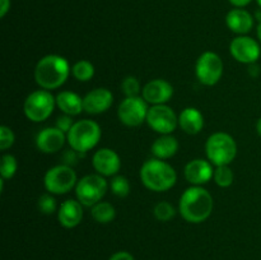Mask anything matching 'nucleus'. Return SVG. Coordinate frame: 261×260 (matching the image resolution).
<instances>
[{
	"mask_svg": "<svg viewBox=\"0 0 261 260\" xmlns=\"http://www.w3.org/2000/svg\"><path fill=\"white\" fill-rule=\"evenodd\" d=\"M213 209V196L203 186L188 188L178 201V212L189 223H203L212 216Z\"/></svg>",
	"mask_w": 261,
	"mask_h": 260,
	"instance_id": "nucleus-1",
	"label": "nucleus"
},
{
	"mask_svg": "<svg viewBox=\"0 0 261 260\" xmlns=\"http://www.w3.org/2000/svg\"><path fill=\"white\" fill-rule=\"evenodd\" d=\"M70 65L64 56L50 54L37 61L35 68V81L46 91L58 89L70 75Z\"/></svg>",
	"mask_w": 261,
	"mask_h": 260,
	"instance_id": "nucleus-2",
	"label": "nucleus"
},
{
	"mask_svg": "<svg viewBox=\"0 0 261 260\" xmlns=\"http://www.w3.org/2000/svg\"><path fill=\"white\" fill-rule=\"evenodd\" d=\"M140 181L150 191L162 193L175 186L177 181L176 170L163 160L150 158L140 167Z\"/></svg>",
	"mask_w": 261,
	"mask_h": 260,
	"instance_id": "nucleus-3",
	"label": "nucleus"
},
{
	"mask_svg": "<svg viewBox=\"0 0 261 260\" xmlns=\"http://www.w3.org/2000/svg\"><path fill=\"white\" fill-rule=\"evenodd\" d=\"M102 137V130L98 122L93 120H79L74 122L73 127L66 134L68 144L71 149L79 153H87L93 149L99 143Z\"/></svg>",
	"mask_w": 261,
	"mask_h": 260,
	"instance_id": "nucleus-4",
	"label": "nucleus"
},
{
	"mask_svg": "<svg viewBox=\"0 0 261 260\" xmlns=\"http://www.w3.org/2000/svg\"><path fill=\"white\" fill-rule=\"evenodd\" d=\"M205 153L214 166L231 165L237 155V143L232 135L217 132L206 139Z\"/></svg>",
	"mask_w": 261,
	"mask_h": 260,
	"instance_id": "nucleus-5",
	"label": "nucleus"
},
{
	"mask_svg": "<svg viewBox=\"0 0 261 260\" xmlns=\"http://www.w3.org/2000/svg\"><path fill=\"white\" fill-rule=\"evenodd\" d=\"M56 106V97L51 91L37 89L30 93L23 105L25 117L32 122L46 121L53 115Z\"/></svg>",
	"mask_w": 261,
	"mask_h": 260,
	"instance_id": "nucleus-6",
	"label": "nucleus"
},
{
	"mask_svg": "<svg viewBox=\"0 0 261 260\" xmlns=\"http://www.w3.org/2000/svg\"><path fill=\"white\" fill-rule=\"evenodd\" d=\"M109 189V183L105 178V176L99 173H91L86 175L78 180L75 186L76 200L81 201L83 206H92L102 200L106 191Z\"/></svg>",
	"mask_w": 261,
	"mask_h": 260,
	"instance_id": "nucleus-7",
	"label": "nucleus"
},
{
	"mask_svg": "<svg viewBox=\"0 0 261 260\" xmlns=\"http://www.w3.org/2000/svg\"><path fill=\"white\" fill-rule=\"evenodd\" d=\"M78 176L73 167L68 165H58L48 168L43 177V185L47 193L54 195H64L75 189Z\"/></svg>",
	"mask_w": 261,
	"mask_h": 260,
	"instance_id": "nucleus-8",
	"label": "nucleus"
},
{
	"mask_svg": "<svg viewBox=\"0 0 261 260\" xmlns=\"http://www.w3.org/2000/svg\"><path fill=\"white\" fill-rule=\"evenodd\" d=\"M224 64L218 54L205 51L198 58L195 64V74L198 81L204 86H216L223 75Z\"/></svg>",
	"mask_w": 261,
	"mask_h": 260,
	"instance_id": "nucleus-9",
	"label": "nucleus"
},
{
	"mask_svg": "<svg viewBox=\"0 0 261 260\" xmlns=\"http://www.w3.org/2000/svg\"><path fill=\"white\" fill-rule=\"evenodd\" d=\"M148 110H149L148 102L142 96L125 97L119 105L117 117L121 124L130 127H137L147 121Z\"/></svg>",
	"mask_w": 261,
	"mask_h": 260,
	"instance_id": "nucleus-10",
	"label": "nucleus"
},
{
	"mask_svg": "<svg viewBox=\"0 0 261 260\" xmlns=\"http://www.w3.org/2000/svg\"><path fill=\"white\" fill-rule=\"evenodd\" d=\"M147 124L161 135L172 134L178 125V117L167 105H154L148 110Z\"/></svg>",
	"mask_w": 261,
	"mask_h": 260,
	"instance_id": "nucleus-11",
	"label": "nucleus"
},
{
	"mask_svg": "<svg viewBox=\"0 0 261 260\" xmlns=\"http://www.w3.org/2000/svg\"><path fill=\"white\" fill-rule=\"evenodd\" d=\"M229 53L239 63L251 65L260 59L261 47L255 38L246 35L237 36L229 43Z\"/></svg>",
	"mask_w": 261,
	"mask_h": 260,
	"instance_id": "nucleus-12",
	"label": "nucleus"
},
{
	"mask_svg": "<svg viewBox=\"0 0 261 260\" xmlns=\"http://www.w3.org/2000/svg\"><path fill=\"white\" fill-rule=\"evenodd\" d=\"M92 165L97 173L109 177V176L117 175L121 168V160L120 155L111 148H101L93 154Z\"/></svg>",
	"mask_w": 261,
	"mask_h": 260,
	"instance_id": "nucleus-13",
	"label": "nucleus"
},
{
	"mask_svg": "<svg viewBox=\"0 0 261 260\" xmlns=\"http://www.w3.org/2000/svg\"><path fill=\"white\" fill-rule=\"evenodd\" d=\"M173 96V86L166 79H153L142 89V97L148 105H166Z\"/></svg>",
	"mask_w": 261,
	"mask_h": 260,
	"instance_id": "nucleus-14",
	"label": "nucleus"
},
{
	"mask_svg": "<svg viewBox=\"0 0 261 260\" xmlns=\"http://www.w3.org/2000/svg\"><path fill=\"white\" fill-rule=\"evenodd\" d=\"M213 163L208 160L203 158H196L186 163L184 175L188 183L193 186H201L204 184L209 183L214 176Z\"/></svg>",
	"mask_w": 261,
	"mask_h": 260,
	"instance_id": "nucleus-15",
	"label": "nucleus"
},
{
	"mask_svg": "<svg viewBox=\"0 0 261 260\" xmlns=\"http://www.w3.org/2000/svg\"><path fill=\"white\" fill-rule=\"evenodd\" d=\"M114 103V94L107 88H94L83 97L84 111L91 115H99L110 110Z\"/></svg>",
	"mask_w": 261,
	"mask_h": 260,
	"instance_id": "nucleus-16",
	"label": "nucleus"
},
{
	"mask_svg": "<svg viewBox=\"0 0 261 260\" xmlns=\"http://www.w3.org/2000/svg\"><path fill=\"white\" fill-rule=\"evenodd\" d=\"M65 142H68L66 134L56 126L45 127L36 137V145L38 150L46 154L59 152L64 147Z\"/></svg>",
	"mask_w": 261,
	"mask_h": 260,
	"instance_id": "nucleus-17",
	"label": "nucleus"
},
{
	"mask_svg": "<svg viewBox=\"0 0 261 260\" xmlns=\"http://www.w3.org/2000/svg\"><path fill=\"white\" fill-rule=\"evenodd\" d=\"M58 221L64 228H74L79 226L83 219V205L75 199L63 201L58 209Z\"/></svg>",
	"mask_w": 261,
	"mask_h": 260,
	"instance_id": "nucleus-18",
	"label": "nucleus"
},
{
	"mask_svg": "<svg viewBox=\"0 0 261 260\" xmlns=\"http://www.w3.org/2000/svg\"><path fill=\"white\" fill-rule=\"evenodd\" d=\"M226 24L236 35L245 36L254 28V17L242 8H234L227 13Z\"/></svg>",
	"mask_w": 261,
	"mask_h": 260,
	"instance_id": "nucleus-19",
	"label": "nucleus"
},
{
	"mask_svg": "<svg viewBox=\"0 0 261 260\" xmlns=\"http://www.w3.org/2000/svg\"><path fill=\"white\" fill-rule=\"evenodd\" d=\"M204 115L195 107H186L178 115V126L189 135H196L204 127Z\"/></svg>",
	"mask_w": 261,
	"mask_h": 260,
	"instance_id": "nucleus-20",
	"label": "nucleus"
},
{
	"mask_svg": "<svg viewBox=\"0 0 261 260\" xmlns=\"http://www.w3.org/2000/svg\"><path fill=\"white\" fill-rule=\"evenodd\" d=\"M56 106L63 111V114L69 116H78L84 111L83 98L75 92L61 91L56 96Z\"/></svg>",
	"mask_w": 261,
	"mask_h": 260,
	"instance_id": "nucleus-21",
	"label": "nucleus"
},
{
	"mask_svg": "<svg viewBox=\"0 0 261 260\" xmlns=\"http://www.w3.org/2000/svg\"><path fill=\"white\" fill-rule=\"evenodd\" d=\"M150 150H152V154L154 155V158L163 161L168 160V158L173 157L177 153L178 142L171 134L161 135L160 138L154 140Z\"/></svg>",
	"mask_w": 261,
	"mask_h": 260,
	"instance_id": "nucleus-22",
	"label": "nucleus"
},
{
	"mask_svg": "<svg viewBox=\"0 0 261 260\" xmlns=\"http://www.w3.org/2000/svg\"><path fill=\"white\" fill-rule=\"evenodd\" d=\"M91 216L97 223L107 224L116 217V209L109 201H98L91 208Z\"/></svg>",
	"mask_w": 261,
	"mask_h": 260,
	"instance_id": "nucleus-23",
	"label": "nucleus"
},
{
	"mask_svg": "<svg viewBox=\"0 0 261 260\" xmlns=\"http://www.w3.org/2000/svg\"><path fill=\"white\" fill-rule=\"evenodd\" d=\"M71 74L79 82H88L94 76V65L88 60H79L71 68Z\"/></svg>",
	"mask_w": 261,
	"mask_h": 260,
	"instance_id": "nucleus-24",
	"label": "nucleus"
},
{
	"mask_svg": "<svg viewBox=\"0 0 261 260\" xmlns=\"http://www.w3.org/2000/svg\"><path fill=\"white\" fill-rule=\"evenodd\" d=\"M214 183L219 188H229L234 181V173L229 165L226 166H217L214 168Z\"/></svg>",
	"mask_w": 261,
	"mask_h": 260,
	"instance_id": "nucleus-25",
	"label": "nucleus"
},
{
	"mask_svg": "<svg viewBox=\"0 0 261 260\" xmlns=\"http://www.w3.org/2000/svg\"><path fill=\"white\" fill-rule=\"evenodd\" d=\"M18 162L17 158L13 154L5 153L2 155V162H0V175L4 180H9L17 173Z\"/></svg>",
	"mask_w": 261,
	"mask_h": 260,
	"instance_id": "nucleus-26",
	"label": "nucleus"
},
{
	"mask_svg": "<svg viewBox=\"0 0 261 260\" xmlns=\"http://www.w3.org/2000/svg\"><path fill=\"white\" fill-rule=\"evenodd\" d=\"M110 189L112 194L119 198H125L130 194V183L125 176L116 175L110 181Z\"/></svg>",
	"mask_w": 261,
	"mask_h": 260,
	"instance_id": "nucleus-27",
	"label": "nucleus"
},
{
	"mask_svg": "<svg viewBox=\"0 0 261 260\" xmlns=\"http://www.w3.org/2000/svg\"><path fill=\"white\" fill-rule=\"evenodd\" d=\"M153 214L160 222H170L176 216V209L168 201H160L153 208Z\"/></svg>",
	"mask_w": 261,
	"mask_h": 260,
	"instance_id": "nucleus-28",
	"label": "nucleus"
},
{
	"mask_svg": "<svg viewBox=\"0 0 261 260\" xmlns=\"http://www.w3.org/2000/svg\"><path fill=\"white\" fill-rule=\"evenodd\" d=\"M38 211L42 214H46V216H50V214H54L55 212H58V204H56V199L54 196V194L45 193L38 198Z\"/></svg>",
	"mask_w": 261,
	"mask_h": 260,
	"instance_id": "nucleus-29",
	"label": "nucleus"
},
{
	"mask_svg": "<svg viewBox=\"0 0 261 260\" xmlns=\"http://www.w3.org/2000/svg\"><path fill=\"white\" fill-rule=\"evenodd\" d=\"M121 91L125 94V97H137L140 93V83L135 76L129 75L122 81Z\"/></svg>",
	"mask_w": 261,
	"mask_h": 260,
	"instance_id": "nucleus-30",
	"label": "nucleus"
},
{
	"mask_svg": "<svg viewBox=\"0 0 261 260\" xmlns=\"http://www.w3.org/2000/svg\"><path fill=\"white\" fill-rule=\"evenodd\" d=\"M15 135L13 130L7 125H2L0 126V149L7 150L14 144Z\"/></svg>",
	"mask_w": 261,
	"mask_h": 260,
	"instance_id": "nucleus-31",
	"label": "nucleus"
},
{
	"mask_svg": "<svg viewBox=\"0 0 261 260\" xmlns=\"http://www.w3.org/2000/svg\"><path fill=\"white\" fill-rule=\"evenodd\" d=\"M73 125H74L73 116H69V115L64 114L63 116L58 117V120H56L55 126L58 127V129H60L61 132L65 133V134H68L69 130H70L71 127H73Z\"/></svg>",
	"mask_w": 261,
	"mask_h": 260,
	"instance_id": "nucleus-32",
	"label": "nucleus"
},
{
	"mask_svg": "<svg viewBox=\"0 0 261 260\" xmlns=\"http://www.w3.org/2000/svg\"><path fill=\"white\" fill-rule=\"evenodd\" d=\"M79 154H83V153H79L74 149H69L64 153L63 155V160H64V165H68V166H74L76 162H78V155Z\"/></svg>",
	"mask_w": 261,
	"mask_h": 260,
	"instance_id": "nucleus-33",
	"label": "nucleus"
},
{
	"mask_svg": "<svg viewBox=\"0 0 261 260\" xmlns=\"http://www.w3.org/2000/svg\"><path fill=\"white\" fill-rule=\"evenodd\" d=\"M109 260H135L130 252L127 251H117L110 256Z\"/></svg>",
	"mask_w": 261,
	"mask_h": 260,
	"instance_id": "nucleus-34",
	"label": "nucleus"
},
{
	"mask_svg": "<svg viewBox=\"0 0 261 260\" xmlns=\"http://www.w3.org/2000/svg\"><path fill=\"white\" fill-rule=\"evenodd\" d=\"M10 9V0H0V18H4Z\"/></svg>",
	"mask_w": 261,
	"mask_h": 260,
	"instance_id": "nucleus-35",
	"label": "nucleus"
},
{
	"mask_svg": "<svg viewBox=\"0 0 261 260\" xmlns=\"http://www.w3.org/2000/svg\"><path fill=\"white\" fill-rule=\"evenodd\" d=\"M251 2L252 0H229V3L236 8H244L249 5Z\"/></svg>",
	"mask_w": 261,
	"mask_h": 260,
	"instance_id": "nucleus-36",
	"label": "nucleus"
},
{
	"mask_svg": "<svg viewBox=\"0 0 261 260\" xmlns=\"http://www.w3.org/2000/svg\"><path fill=\"white\" fill-rule=\"evenodd\" d=\"M256 132H257V134L261 137V117L257 120V122H256Z\"/></svg>",
	"mask_w": 261,
	"mask_h": 260,
	"instance_id": "nucleus-37",
	"label": "nucleus"
},
{
	"mask_svg": "<svg viewBox=\"0 0 261 260\" xmlns=\"http://www.w3.org/2000/svg\"><path fill=\"white\" fill-rule=\"evenodd\" d=\"M257 37L261 42V22H259V25H257Z\"/></svg>",
	"mask_w": 261,
	"mask_h": 260,
	"instance_id": "nucleus-38",
	"label": "nucleus"
},
{
	"mask_svg": "<svg viewBox=\"0 0 261 260\" xmlns=\"http://www.w3.org/2000/svg\"><path fill=\"white\" fill-rule=\"evenodd\" d=\"M256 2H257V4H259V7L261 8V0H256Z\"/></svg>",
	"mask_w": 261,
	"mask_h": 260,
	"instance_id": "nucleus-39",
	"label": "nucleus"
}]
</instances>
